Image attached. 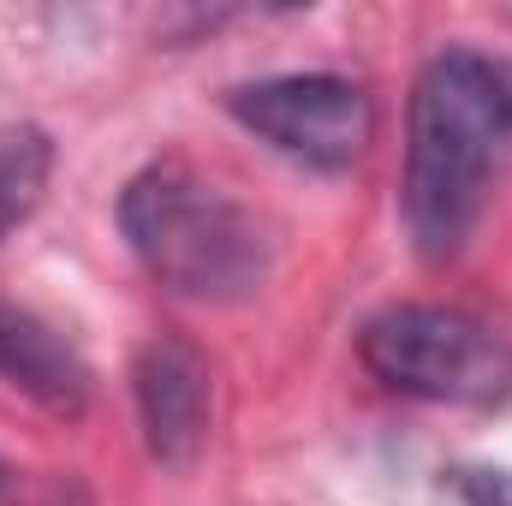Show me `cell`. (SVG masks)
<instances>
[{
  "mask_svg": "<svg viewBox=\"0 0 512 506\" xmlns=\"http://www.w3.org/2000/svg\"><path fill=\"white\" fill-rule=\"evenodd\" d=\"M227 114L286 161H304L316 173L352 167L376 137L370 90L340 72H280V78L233 84Z\"/></svg>",
  "mask_w": 512,
  "mask_h": 506,
  "instance_id": "obj_4",
  "label": "cell"
},
{
  "mask_svg": "<svg viewBox=\"0 0 512 506\" xmlns=\"http://www.w3.org/2000/svg\"><path fill=\"white\" fill-rule=\"evenodd\" d=\"M48 167H54V143L36 126L0 131V239L42 203Z\"/></svg>",
  "mask_w": 512,
  "mask_h": 506,
  "instance_id": "obj_7",
  "label": "cell"
},
{
  "mask_svg": "<svg viewBox=\"0 0 512 506\" xmlns=\"http://www.w3.org/2000/svg\"><path fill=\"white\" fill-rule=\"evenodd\" d=\"M453 489H459L465 506H512V471L465 465V471H453Z\"/></svg>",
  "mask_w": 512,
  "mask_h": 506,
  "instance_id": "obj_8",
  "label": "cell"
},
{
  "mask_svg": "<svg viewBox=\"0 0 512 506\" xmlns=\"http://www.w3.org/2000/svg\"><path fill=\"white\" fill-rule=\"evenodd\" d=\"M54 506H96V501H90V489H84L78 477H66V483L54 489Z\"/></svg>",
  "mask_w": 512,
  "mask_h": 506,
  "instance_id": "obj_9",
  "label": "cell"
},
{
  "mask_svg": "<svg viewBox=\"0 0 512 506\" xmlns=\"http://www.w3.org/2000/svg\"><path fill=\"white\" fill-rule=\"evenodd\" d=\"M12 483H18V477H12V465H6V459H0V506L12 501Z\"/></svg>",
  "mask_w": 512,
  "mask_h": 506,
  "instance_id": "obj_10",
  "label": "cell"
},
{
  "mask_svg": "<svg viewBox=\"0 0 512 506\" xmlns=\"http://www.w3.org/2000/svg\"><path fill=\"white\" fill-rule=\"evenodd\" d=\"M120 233L137 262L191 304H239L268 280V233L256 215L179 161L143 167L120 191Z\"/></svg>",
  "mask_w": 512,
  "mask_h": 506,
  "instance_id": "obj_2",
  "label": "cell"
},
{
  "mask_svg": "<svg viewBox=\"0 0 512 506\" xmlns=\"http://www.w3.org/2000/svg\"><path fill=\"white\" fill-rule=\"evenodd\" d=\"M0 381L18 387L48 417H84L90 405V364L78 358V346L36 310L6 298H0Z\"/></svg>",
  "mask_w": 512,
  "mask_h": 506,
  "instance_id": "obj_6",
  "label": "cell"
},
{
  "mask_svg": "<svg viewBox=\"0 0 512 506\" xmlns=\"http://www.w3.org/2000/svg\"><path fill=\"white\" fill-rule=\"evenodd\" d=\"M358 358L382 387L435 405H483L512 387V352L501 334L447 304H387L364 322Z\"/></svg>",
  "mask_w": 512,
  "mask_h": 506,
  "instance_id": "obj_3",
  "label": "cell"
},
{
  "mask_svg": "<svg viewBox=\"0 0 512 506\" xmlns=\"http://www.w3.org/2000/svg\"><path fill=\"white\" fill-rule=\"evenodd\" d=\"M131 393H137V423H143L149 459L167 471H185L209 441V411H215L209 358L185 334H155V340H143V352L131 364Z\"/></svg>",
  "mask_w": 512,
  "mask_h": 506,
  "instance_id": "obj_5",
  "label": "cell"
},
{
  "mask_svg": "<svg viewBox=\"0 0 512 506\" xmlns=\"http://www.w3.org/2000/svg\"><path fill=\"white\" fill-rule=\"evenodd\" d=\"M512 137V78L471 54L441 48L417 84H411V120H405V179H399V215L411 233V251L423 262H447L471 239L489 167Z\"/></svg>",
  "mask_w": 512,
  "mask_h": 506,
  "instance_id": "obj_1",
  "label": "cell"
}]
</instances>
